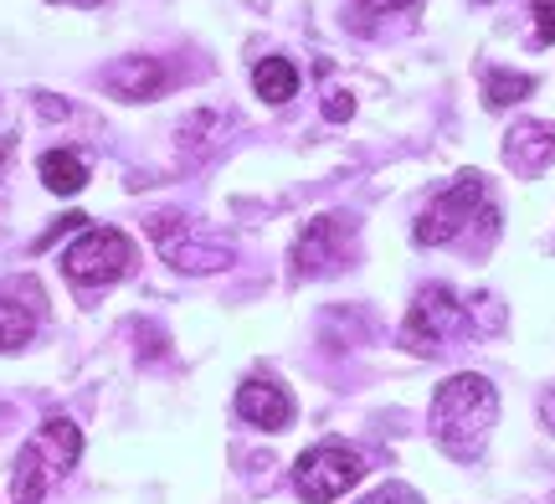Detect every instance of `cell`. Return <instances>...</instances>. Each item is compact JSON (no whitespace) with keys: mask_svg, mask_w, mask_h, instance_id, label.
I'll use <instances>...</instances> for the list:
<instances>
[{"mask_svg":"<svg viewBox=\"0 0 555 504\" xmlns=\"http://www.w3.org/2000/svg\"><path fill=\"white\" fill-rule=\"evenodd\" d=\"M463 335H468V309H463L457 294L442 288V283L422 288L416 303L406 309V324H401V345L416 350V356H437V350H448V345L463 340Z\"/></svg>","mask_w":555,"mask_h":504,"instance_id":"obj_4","label":"cell"},{"mask_svg":"<svg viewBox=\"0 0 555 504\" xmlns=\"http://www.w3.org/2000/svg\"><path fill=\"white\" fill-rule=\"evenodd\" d=\"M494 417H499V391L483 376L474 371H463V376H448V382L437 386L433 397V438L453 458L463 464H474L483 443H489V432H494Z\"/></svg>","mask_w":555,"mask_h":504,"instance_id":"obj_1","label":"cell"},{"mask_svg":"<svg viewBox=\"0 0 555 504\" xmlns=\"http://www.w3.org/2000/svg\"><path fill=\"white\" fill-rule=\"evenodd\" d=\"M253 88H258V99L268 103H288L298 93V67L288 57H262L253 67Z\"/></svg>","mask_w":555,"mask_h":504,"instance_id":"obj_14","label":"cell"},{"mask_svg":"<svg viewBox=\"0 0 555 504\" xmlns=\"http://www.w3.org/2000/svg\"><path fill=\"white\" fill-rule=\"evenodd\" d=\"M324 114H330L335 124H345L350 114H356V103H350V93H330V103H324Z\"/></svg>","mask_w":555,"mask_h":504,"instance_id":"obj_19","label":"cell"},{"mask_svg":"<svg viewBox=\"0 0 555 504\" xmlns=\"http://www.w3.org/2000/svg\"><path fill=\"white\" fill-rule=\"evenodd\" d=\"M37 170H41V181H47V191H57V196H73V191L88 185V160L73 155V150H47Z\"/></svg>","mask_w":555,"mask_h":504,"instance_id":"obj_12","label":"cell"},{"mask_svg":"<svg viewBox=\"0 0 555 504\" xmlns=\"http://www.w3.org/2000/svg\"><path fill=\"white\" fill-rule=\"evenodd\" d=\"M37 335V299L21 303L11 294H0V356L5 350H21V345Z\"/></svg>","mask_w":555,"mask_h":504,"instance_id":"obj_13","label":"cell"},{"mask_svg":"<svg viewBox=\"0 0 555 504\" xmlns=\"http://www.w3.org/2000/svg\"><path fill=\"white\" fill-rule=\"evenodd\" d=\"M134 243L114 232V227H93V232H82L78 243L62 253V273L67 283H78V288H103V283H119L134 273Z\"/></svg>","mask_w":555,"mask_h":504,"instance_id":"obj_3","label":"cell"},{"mask_svg":"<svg viewBox=\"0 0 555 504\" xmlns=\"http://www.w3.org/2000/svg\"><path fill=\"white\" fill-rule=\"evenodd\" d=\"M82 458V432L67 417H47L41 432L16 453V474H11V504H41L47 489L57 484L62 474H73Z\"/></svg>","mask_w":555,"mask_h":504,"instance_id":"obj_2","label":"cell"},{"mask_svg":"<svg viewBox=\"0 0 555 504\" xmlns=\"http://www.w3.org/2000/svg\"><path fill=\"white\" fill-rule=\"evenodd\" d=\"M11 160V140H0V165Z\"/></svg>","mask_w":555,"mask_h":504,"instance_id":"obj_21","label":"cell"},{"mask_svg":"<svg viewBox=\"0 0 555 504\" xmlns=\"http://www.w3.org/2000/svg\"><path fill=\"white\" fill-rule=\"evenodd\" d=\"M504 160L515 165L519 176H540L555 165V124L525 119L504 134Z\"/></svg>","mask_w":555,"mask_h":504,"instance_id":"obj_9","label":"cell"},{"mask_svg":"<svg viewBox=\"0 0 555 504\" xmlns=\"http://www.w3.org/2000/svg\"><path fill=\"white\" fill-rule=\"evenodd\" d=\"M360 474H365V458L350 443H319L294 464V489L304 504H330L345 489H356Z\"/></svg>","mask_w":555,"mask_h":504,"instance_id":"obj_6","label":"cell"},{"mask_svg":"<svg viewBox=\"0 0 555 504\" xmlns=\"http://www.w3.org/2000/svg\"><path fill=\"white\" fill-rule=\"evenodd\" d=\"M401 11H416V0H360L356 16H401Z\"/></svg>","mask_w":555,"mask_h":504,"instance_id":"obj_17","label":"cell"},{"mask_svg":"<svg viewBox=\"0 0 555 504\" xmlns=\"http://www.w3.org/2000/svg\"><path fill=\"white\" fill-rule=\"evenodd\" d=\"M150 237H155V247L176 262L180 273H217V268L232 262V253L221 243H196V237H191V222L176 217V211L155 217V222H150Z\"/></svg>","mask_w":555,"mask_h":504,"instance_id":"obj_8","label":"cell"},{"mask_svg":"<svg viewBox=\"0 0 555 504\" xmlns=\"http://www.w3.org/2000/svg\"><path fill=\"white\" fill-rule=\"evenodd\" d=\"M356 253V222L350 217H314L294 243V273L298 279H319V273H339Z\"/></svg>","mask_w":555,"mask_h":504,"instance_id":"obj_7","label":"cell"},{"mask_svg":"<svg viewBox=\"0 0 555 504\" xmlns=\"http://www.w3.org/2000/svg\"><path fill=\"white\" fill-rule=\"evenodd\" d=\"M57 5H99V0H57Z\"/></svg>","mask_w":555,"mask_h":504,"instance_id":"obj_22","label":"cell"},{"mask_svg":"<svg viewBox=\"0 0 555 504\" xmlns=\"http://www.w3.org/2000/svg\"><path fill=\"white\" fill-rule=\"evenodd\" d=\"M103 82H108L119 99L144 103V99H155L159 88H165V62L159 57H124V62H114V67L103 73Z\"/></svg>","mask_w":555,"mask_h":504,"instance_id":"obj_11","label":"cell"},{"mask_svg":"<svg viewBox=\"0 0 555 504\" xmlns=\"http://www.w3.org/2000/svg\"><path fill=\"white\" fill-rule=\"evenodd\" d=\"M478 217H494V211H489V185H483V176L468 170V176H457V181L416 217V243L422 247L453 243L457 232L468 222H478Z\"/></svg>","mask_w":555,"mask_h":504,"instance_id":"obj_5","label":"cell"},{"mask_svg":"<svg viewBox=\"0 0 555 504\" xmlns=\"http://www.w3.org/2000/svg\"><path fill=\"white\" fill-rule=\"evenodd\" d=\"M237 417L253 427H268V432H278V427L294 423V397L283 391V386L273 382H247L237 391Z\"/></svg>","mask_w":555,"mask_h":504,"instance_id":"obj_10","label":"cell"},{"mask_svg":"<svg viewBox=\"0 0 555 504\" xmlns=\"http://www.w3.org/2000/svg\"><path fill=\"white\" fill-rule=\"evenodd\" d=\"M540 417H545V427H555V391H545V402H540Z\"/></svg>","mask_w":555,"mask_h":504,"instance_id":"obj_20","label":"cell"},{"mask_svg":"<svg viewBox=\"0 0 555 504\" xmlns=\"http://www.w3.org/2000/svg\"><path fill=\"white\" fill-rule=\"evenodd\" d=\"M360 504H422V500H416V494H412L406 484H380L376 494H365Z\"/></svg>","mask_w":555,"mask_h":504,"instance_id":"obj_18","label":"cell"},{"mask_svg":"<svg viewBox=\"0 0 555 504\" xmlns=\"http://www.w3.org/2000/svg\"><path fill=\"white\" fill-rule=\"evenodd\" d=\"M530 11H535V41L551 47L555 41V0H530Z\"/></svg>","mask_w":555,"mask_h":504,"instance_id":"obj_16","label":"cell"},{"mask_svg":"<svg viewBox=\"0 0 555 504\" xmlns=\"http://www.w3.org/2000/svg\"><path fill=\"white\" fill-rule=\"evenodd\" d=\"M530 93H535V78H525V73H489V88H483L489 108H509Z\"/></svg>","mask_w":555,"mask_h":504,"instance_id":"obj_15","label":"cell"}]
</instances>
